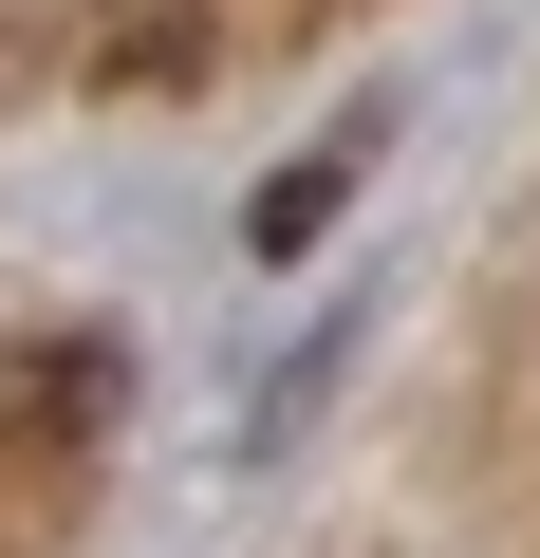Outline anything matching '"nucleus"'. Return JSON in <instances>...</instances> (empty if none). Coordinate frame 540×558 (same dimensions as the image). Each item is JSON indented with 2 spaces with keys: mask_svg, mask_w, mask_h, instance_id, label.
I'll return each instance as SVG.
<instances>
[{
  "mask_svg": "<svg viewBox=\"0 0 540 558\" xmlns=\"http://www.w3.org/2000/svg\"><path fill=\"white\" fill-rule=\"evenodd\" d=\"M336 205H355V149H317V168H280V186L242 205V242H261V260H299V242H317Z\"/></svg>",
  "mask_w": 540,
  "mask_h": 558,
  "instance_id": "f257e3e1",
  "label": "nucleus"
},
{
  "mask_svg": "<svg viewBox=\"0 0 540 558\" xmlns=\"http://www.w3.org/2000/svg\"><path fill=\"white\" fill-rule=\"evenodd\" d=\"M112 391H131V373H112V354H94V336H57V354H38V373H20V428H57V447H75V428H94V410H112Z\"/></svg>",
  "mask_w": 540,
  "mask_h": 558,
  "instance_id": "f03ea898",
  "label": "nucleus"
}]
</instances>
